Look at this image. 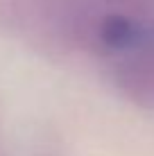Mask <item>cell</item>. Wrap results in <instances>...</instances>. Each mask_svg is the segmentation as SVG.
<instances>
[{
	"mask_svg": "<svg viewBox=\"0 0 154 156\" xmlns=\"http://www.w3.org/2000/svg\"><path fill=\"white\" fill-rule=\"evenodd\" d=\"M98 36L111 52H134L150 41V30L125 14H109L98 27Z\"/></svg>",
	"mask_w": 154,
	"mask_h": 156,
	"instance_id": "6da1fadb",
	"label": "cell"
}]
</instances>
